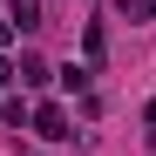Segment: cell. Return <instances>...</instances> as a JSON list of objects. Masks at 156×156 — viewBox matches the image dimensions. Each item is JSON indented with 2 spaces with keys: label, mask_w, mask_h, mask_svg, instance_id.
Segmentation results:
<instances>
[{
  "label": "cell",
  "mask_w": 156,
  "mask_h": 156,
  "mask_svg": "<svg viewBox=\"0 0 156 156\" xmlns=\"http://www.w3.org/2000/svg\"><path fill=\"white\" fill-rule=\"evenodd\" d=\"M34 129H41L48 143H61V136H75V129H68V109H61V102H41V109H34Z\"/></svg>",
  "instance_id": "1"
},
{
  "label": "cell",
  "mask_w": 156,
  "mask_h": 156,
  "mask_svg": "<svg viewBox=\"0 0 156 156\" xmlns=\"http://www.w3.org/2000/svg\"><path fill=\"white\" fill-rule=\"evenodd\" d=\"M7 20H14L20 34H34V27H48V20H41V0H7Z\"/></svg>",
  "instance_id": "2"
},
{
  "label": "cell",
  "mask_w": 156,
  "mask_h": 156,
  "mask_svg": "<svg viewBox=\"0 0 156 156\" xmlns=\"http://www.w3.org/2000/svg\"><path fill=\"white\" fill-rule=\"evenodd\" d=\"M48 75H55V68H48L41 55H20V68H14V82H27V88H41Z\"/></svg>",
  "instance_id": "3"
},
{
  "label": "cell",
  "mask_w": 156,
  "mask_h": 156,
  "mask_svg": "<svg viewBox=\"0 0 156 156\" xmlns=\"http://www.w3.org/2000/svg\"><path fill=\"white\" fill-rule=\"evenodd\" d=\"M7 82H14V61H0V88H7Z\"/></svg>",
  "instance_id": "4"
},
{
  "label": "cell",
  "mask_w": 156,
  "mask_h": 156,
  "mask_svg": "<svg viewBox=\"0 0 156 156\" xmlns=\"http://www.w3.org/2000/svg\"><path fill=\"white\" fill-rule=\"evenodd\" d=\"M7 41H14V20H0V48H7Z\"/></svg>",
  "instance_id": "5"
},
{
  "label": "cell",
  "mask_w": 156,
  "mask_h": 156,
  "mask_svg": "<svg viewBox=\"0 0 156 156\" xmlns=\"http://www.w3.org/2000/svg\"><path fill=\"white\" fill-rule=\"evenodd\" d=\"M143 115H149V143H156V102H149V109H143Z\"/></svg>",
  "instance_id": "6"
},
{
  "label": "cell",
  "mask_w": 156,
  "mask_h": 156,
  "mask_svg": "<svg viewBox=\"0 0 156 156\" xmlns=\"http://www.w3.org/2000/svg\"><path fill=\"white\" fill-rule=\"evenodd\" d=\"M143 14H149V20H156V0H143Z\"/></svg>",
  "instance_id": "7"
}]
</instances>
